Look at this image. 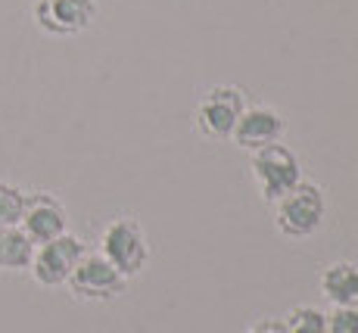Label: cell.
I'll use <instances>...</instances> for the list:
<instances>
[{
    "mask_svg": "<svg viewBox=\"0 0 358 333\" xmlns=\"http://www.w3.org/2000/svg\"><path fill=\"white\" fill-rule=\"evenodd\" d=\"M327 215V203H324V190L318 184L299 181L290 193L274 203V221H278V231L290 240H306L312 234L321 231Z\"/></svg>",
    "mask_w": 358,
    "mask_h": 333,
    "instance_id": "cell-1",
    "label": "cell"
},
{
    "mask_svg": "<svg viewBox=\"0 0 358 333\" xmlns=\"http://www.w3.org/2000/svg\"><path fill=\"white\" fill-rule=\"evenodd\" d=\"M100 255L125 277L141 274L150 259L147 231L134 218H128V215L113 218L100 234Z\"/></svg>",
    "mask_w": 358,
    "mask_h": 333,
    "instance_id": "cell-2",
    "label": "cell"
},
{
    "mask_svg": "<svg viewBox=\"0 0 358 333\" xmlns=\"http://www.w3.org/2000/svg\"><path fill=\"white\" fill-rule=\"evenodd\" d=\"M250 169H252V181L259 187V197L265 203H278L284 193H290L302 181L299 156L280 141L252 153Z\"/></svg>",
    "mask_w": 358,
    "mask_h": 333,
    "instance_id": "cell-3",
    "label": "cell"
},
{
    "mask_svg": "<svg viewBox=\"0 0 358 333\" xmlns=\"http://www.w3.org/2000/svg\"><path fill=\"white\" fill-rule=\"evenodd\" d=\"M85 243H81L75 234H63L57 240H47L41 246H34L31 255V277L41 283V287H63V283L72 277L75 265L85 255Z\"/></svg>",
    "mask_w": 358,
    "mask_h": 333,
    "instance_id": "cell-4",
    "label": "cell"
},
{
    "mask_svg": "<svg viewBox=\"0 0 358 333\" xmlns=\"http://www.w3.org/2000/svg\"><path fill=\"white\" fill-rule=\"evenodd\" d=\"M246 103L243 91L231 85H218L212 91L203 94V100L196 103V128L212 141H228L237 128L240 115H243Z\"/></svg>",
    "mask_w": 358,
    "mask_h": 333,
    "instance_id": "cell-5",
    "label": "cell"
},
{
    "mask_svg": "<svg viewBox=\"0 0 358 333\" xmlns=\"http://www.w3.org/2000/svg\"><path fill=\"white\" fill-rule=\"evenodd\" d=\"M66 283H69V290H72L78 299L106 302V299H115V296L125 293L128 277L122 271H115V268L109 265L100 253H85Z\"/></svg>",
    "mask_w": 358,
    "mask_h": 333,
    "instance_id": "cell-6",
    "label": "cell"
},
{
    "mask_svg": "<svg viewBox=\"0 0 358 333\" xmlns=\"http://www.w3.org/2000/svg\"><path fill=\"white\" fill-rule=\"evenodd\" d=\"M94 16H97L94 0H38L34 3V22L57 38L81 34L94 22Z\"/></svg>",
    "mask_w": 358,
    "mask_h": 333,
    "instance_id": "cell-7",
    "label": "cell"
},
{
    "mask_svg": "<svg viewBox=\"0 0 358 333\" xmlns=\"http://www.w3.org/2000/svg\"><path fill=\"white\" fill-rule=\"evenodd\" d=\"M66 225H69L66 209L57 197H50V193H31V197H25V209H22V218H19V227H22V234L34 246L63 237Z\"/></svg>",
    "mask_w": 358,
    "mask_h": 333,
    "instance_id": "cell-8",
    "label": "cell"
},
{
    "mask_svg": "<svg viewBox=\"0 0 358 333\" xmlns=\"http://www.w3.org/2000/svg\"><path fill=\"white\" fill-rule=\"evenodd\" d=\"M280 134H284V119H280L278 109H271V106H246L243 115H240V122H237V128H234L231 141L237 143L240 150L256 153L262 147L278 143Z\"/></svg>",
    "mask_w": 358,
    "mask_h": 333,
    "instance_id": "cell-9",
    "label": "cell"
},
{
    "mask_svg": "<svg viewBox=\"0 0 358 333\" xmlns=\"http://www.w3.org/2000/svg\"><path fill=\"white\" fill-rule=\"evenodd\" d=\"M321 296L334 309H358V265L355 262H334L318 277Z\"/></svg>",
    "mask_w": 358,
    "mask_h": 333,
    "instance_id": "cell-10",
    "label": "cell"
},
{
    "mask_svg": "<svg viewBox=\"0 0 358 333\" xmlns=\"http://www.w3.org/2000/svg\"><path fill=\"white\" fill-rule=\"evenodd\" d=\"M34 243L22 234V227H0V271H25L31 265Z\"/></svg>",
    "mask_w": 358,
    "mask_h": 333,
    "instance_id": "cell-11",
    "label": "cell"
},
{
    "mask_svg": "<svg viewBox=\"0 0 358 333\" xmlns=\"http://www.w3.org/2000/svg\"><path fill=\"white\" fill-rule=\"evenodd\" d=\"M280 324L284 333H327V315L315 305H296Z\"/></svg>",
    "mask_w": 358,
    "mask_h": 333,
    "instance_id": "cell-12",
    "label": "cell"
},
{
    "mask_svg": "<svg viewBox=\"0 0 358 333\" xmlns=\"http://www.w3.org/2000/svg\"><path fill=\"white\" fill-rule=\"evenodd\" d=\"M25 209V193L16 184L0 181V227H13L19 225Z\"/></svg>",
    "mask_w": 358,
    "mask_h": 333,
    "instance_id": "cell-13",
    "label": "cell"
},
{
    "mask_svg": "<svg viewBox=\"0 0 358 333\" xmlns=\"http://www.w3.org/2000/svg\"><path fill=\"white\" fill-rule=\"evenodd\" d=\"M327 333H358V309H334L327 315Z\"/></svg>",
    "mask_w": 358,
    "mask_h": 333,
    "instance_id": "cell-14",
    "label": "cell"
},
{
    "mask_svg": "<svg viewBox=\"0 0 358 333\" xmlns=\"http://www.w3.org/2000/svg\"><path fill=\"white\" fill-rule=\"evenodd\" d=\"M246 333H284L280 321H256L252 327H246Z\"/></svg>",
    "mask_w": 358,
    "mask_h": 333,
    "instance_id": "cell-15",
    "label": "cell"
}]
</instances>
